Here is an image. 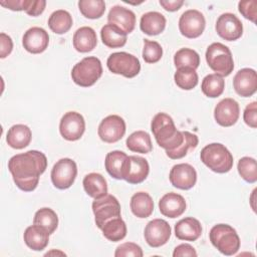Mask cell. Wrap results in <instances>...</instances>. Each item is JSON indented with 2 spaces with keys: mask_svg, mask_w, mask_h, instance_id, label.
<instances>
[{
  "mask_svg": "<svg viewBox=\"0 0 257 257\" xmlns=\"http://www.w3.org/2000/svg\"><path fill=\"white\" fill-rule=\"evenodd\" d=\"M46 168V156L35 150L15 155L8 161V170L15 185L24 192H32L36 189L39 178Z\"/></svg>",
  "mask_w": 257,
  "mask_h": 257,
  "instance_id": "cell-1",
  "label": "cell"
},
{
  "mask_svg": "<svg viewBox=\"0 0 257 257\" xmlns=\"http://www.w3.org/2000/svg\"><path fill=\"white\" fill-rule=\"evenodd\" d=\"M151 130L157 144L166 152L179 148L185 139L184 132L177 130L173 118L165 112H159L153 117Z\"/></svg>",
  "mask_w": 257,
  "mask_h": 257,
  "instance_id": "cell-2",
  "label": "cell"
},
{
  "mask_svg": "<svg viewBox=\"0 0 257 257\" xmlns=\"http://www.w3.org/2000/svg\"><path fill=\"white\" fill-rule=\"evenodd\" d=\"M201 161L211 171L219 174L228 173L233 167V156L220 143H212L204 147L200 154Z\"/></svg>",
  "mask_w": 257,
  "mask_h": 257,
  "instance_id": "cell-3",
  "label": "cell"
},
{
  "mask_svg": "<svg viewBox=\"0 0 257 257\" xmlns=\"http://www.w3.org/2000/svg\"><path fill=\"white\" fill-rule=\"evenodd\" d=\"M212 245L226 256L234 255L240 249V238L236 230L228 224H217L209 233Z\"/></svg>",
  "mask_w": 257,
  "mask_h": 257,
  "instance_id": "cell-4",
  "label": "cell"
},
{
  "mask_svg": "<svg viewBox=\"0 0 257 257\" xmlns=\"http://www.w3.org/2000/svg\"><path fill=\"white\" fill-rule=\"evenodd\" d=\"M206 61L209 67L220 76H228L234 69L231 50L220 42L210 44L206 50Z\"/></svg>",
  "mask_w": 257,
  "mask_h": 257,
  "instance_id": "cell-5",
  "label": "cell"
},
{
  "mask_svg": "<svg viewBox=\"0 0 257 257\" xmlns=\"http://www.w3.org/2000/svg\"><path fill=\"white\" fill-rule=\"evenodd\" d=\"M102 74L100 60L95 56H87L77 62L71 70V78L79 86L93 85Z\"/></svg>",
  "mask_w": 257,
  "mask_h": 257,
  "instance_id": "cell-6",
  "label": "cell"
},
{
  "mask_svg": "<svg viewBox=\"0 0 257 257\" xmlns=\"http://www.w3.org/2000/svg\"><path fill=\"white\" fill-rule=\"evenodd\" d=\"M106 65L112 73L120 74L127 78L137 76L141 70V63L138 57L123 51L111 53L106 60Z\"/></svg>",
  "mask_w": 257,
  "mask_h": 257,
  "instance_id": "cell-7",
  "label": "cell"
},
{
  "mask_svg": "<svg viewBox=\"0 0 257 257\" xmlns=\"http://www.w3.org/2000/svg\"><path fill=\"white\" fill-rule=\"evenodd\" d=\"M92 212L96 226L101 229L108 220L120 217V204L114 196L106 194L94 199L92 202Z\"/></svg>",
  "mask_w": 257,
  "mask_h": 257,
  "instance_id": "cell-8",
  "label": "cell"
},
{
  "mask_svg": "<svg viewBox=\"0 0 257 257\" xmlns=\"http://www.w3.org/2000/svg\"><path fill=\"white\" fill-rule=\"evenodd\" d=\"M51 182L59 190H65L72 186L77 176L76 163L69 159L63 158L57 161L51 170Z\"/></svg>",
  "mask_w": 257,
  "mask_h": 257,
  "instance_id": "cell-9",
  "label": "cell"
},
{
  "mask_svg": "<svg viewBox=\"0 0 257 257\" xmlns=\"http://www.w3.org/2000/svg\"><path fill=\"white\" fill-rule=\"evenodd\" d=\"M206 20L204 15L196 10L189 9L185 11L179 19V30L187 38H197L205 30Z\"/></svg>",
  "mask_w": 257,
  "mask_h": 257,
  "instance_id": "cell-10",
  "label": "cell"
},
{
  "mask_svg": "<svg viewBox=\"0 0 257 257\" xmlns=\"http://www.w3.org/2000/svg\"><path fill=\"white\" fill-rule=\"evenodd\" d=\"M97 134L104 143H116L121 140L125 134V122L119 115H107L100 121Z\"/></svg>",
  "mask_w": 257,
  "mask_h": 257,
  "instance_id": "cell-11",
  "label": "cell"
},
{
  "mask_svg": "<svg viewBox=\"0 0 257 257\" xmlns=\"http://www.w3.org/2000/svg\"><path fill=\"white\" fill-rule=\"evenodd\" d=\"M85 131V120L76 111H67L63 114L59 122V132L66 141L79 140Z\"/></svg>",
  "mask_w": 257,
  "mask_h": 257,
  "instance_id": "cell-12",
  "label": "cell"
},
{
  "mask_svg": "<svg viewBox=\"0 0 257 257\" xmlns=\"http://www.w3.org/2000/svg\"><path fill=\"white\" fill-rule=\"evenodd\" d=\"M172 229L169 223L163 219H154L150 221L144 232L145 240L153 248L165 245L171 237Z\"/></svg>",
  "mask_w": 257,
  "mask_h": 257,
  "instance_id": "cell-13",
  "label": "cell"
},
{
  "mask_svg": "<svg viewBox=\"0 0 257 257\" xmlns=\"http://www.w3.org/2000/svg\"><path fill=\"white\" fill-rule=\"evenodd\" d=\"M217 34L227 40L234 41L243 34V25L241 20L233 13H223L216 21L215 26Z\"/></svg>",
  "mask_w": 257,
  "mask_h": 257,
  "instance_id": "cell-14",
  "label": "cell"
},
{
  "mask_svg": "<svg viewBox=\"0 0 257 257\" xmlns=\"http://www.w3.org/2000/svg\"><path fill=\"white\" fill-rule=\"evenodd\" d=\"M169 179L175 188L190 190L196 185L197 172L190 164H177L171 169Z\"/></svg>",
  "mask_w": 257,
  "mask_h": 257,
  "instance_id": "cell-15",
  "label": "cell"
},
{
  "mask_svg": "<svg viewBox=\"0 0 257 257\" xmlns=\"http://www.w3.org/2000/svg\"><path fill=\"white\" fill-rule=\"evenodd\" d=\"M240 115L238 102L230 97L220 100L214 109V117L221 126H232L235 124Z\"/></svg>",
  "mask_w": 257,
  "mask_h": 257,
  "instance_id": "cell-16",
  "label": "cell"
},
{
  "mask_svg": "<svg viewBox=\"0 0 257 257\" xmlns=\"http://www.w3.org/2000/svg\"><path fill=\"white\" fill-rule=\"evenodd\" d=\"M149 172L150 166L145 158L128 156L123 170V180L130 184H140L147 179Z\"/></svg>",
  "mask_w": 257,
  "mask_h": 257,
  "instance_id": "cell-17",
  "label": "cell"
},
{
  "mask_svg": "<svg viewBox=\"0 0 257 257\" xmlns=\"http://www.w3.org/2000/svg\"><path fill=\"white\" fill-rule=\"evenodd\" d=\"M49 43V35L41 27H31L22 37V45L26 51L32 54L42 53L46 50Z\"/></svg>",
  "mask_w": 257,
  "mask_h": 257,
  "instance_id": "cell-18",
  "label": "cell"
},
{
  "mask_svg": "<svg viewBox=\"0 0 257 257\" xmlns=\"http://www.w3.org/2000/svg\"><path fill=\"white\" fill-rule=\"evenodd\" d=\"M233 86L237 94L243 97H249L256 92L257 74L252 68L240 69L233 78Z\"/></svg>",
  "mask_w": 257,
  "mask_h": 257,
  "instance_id": "cell-19",
  "label": "cell"
},
{
  "mask_svg": "<svg viewBox=\"0 0 257 257\" xmlns=\"http://www.w3.org/2000/svg\"><path fill=\"white\" fill-rule=\"evenodd\" d=\"M109 24L117 26L125 34L133 32L136 26V15L131 10L120 5L113 6L107 15Z\"/></svg>",
  "mask_w": 257,
  "mask_h": 257,
  "instance_id": "cell-20",
  "label": "cell"
},
{
  "mask_svg": "<svg viewBox=\"0 0 257 257\" xmlns=\"http://www.w3.org/2000/svg\"><path fill=\"white\" fill-rule=\"evenodd\" d=\"M186 201L183 196L177 193H167L159 201L160 212L169 218L180 217L186 211Z\"/></svg>",
  "mask_w": 257,
  "mask_h": 257,
  "instance_id": "cell-21",
  "label": "cell"
},
{
  "mask_svg": "<svg viewBox=\"0 0 257 257\" xmlns=\"http://www.w3.org/2000/svg\"><path fill=\"white\" fill-rule=\"evenodd\" d=\"M175 235L180 240L196 241L202 235L201 223L193 217L184 218L176 223Z\"/></svg>",
  "mask_w": 257,
  "mask_h": 257,
  "instance_id": "cell-22",
  "label": "cell"
},
{
  "mask_svg": "<svg viewBox=\"0 0 257 257\" xmlns=\"http://www.w3.org/2000/svg\"><path fill=\"white\" fill-rule=\"evenodd\" d=\"M49 233L43 227L33 224L26 228L23 239L25 244L34 251H42L49 242Z\"/></svg>",
  "mask_w": 257,
  "mask_h": 257,
  "instance_id": "cell-23",
  "label": "cell"
},
{
  "mask_svg": "<svg viewBox=\"0 0 257 257\" xmlns=\"http://www.w3.org/2000/svg\"><path fill=\"white\" fill-rule=\"evenodd\" d=\"M73 47L76 51L85 53L91 51L97 44V37L95 31L89 26H82L78 28L73 35Z\"/></svg>",
  "mask_w": 257,
  "mask_h": 257,
  "instance_id": "cell-24",
  "label": "cell"
},
{
  "mask_svg": "<svg viewBox=\"0 0 257 257\" xmlns=\"http://www.w3.org/2000/svg\"><path fill=\"white\" fill-rule=\"evenodd\" d=\"M32 138V133L29 126L25 124H14L12 125L7 133L6 136V142L9 147L16 149V150H21L26 148Z\"/></svg>",
  "mask_w": 257,
  "mask_h": 257,
  "instance_id": "cell-25",
  "label": "cell"
},
{
  "mask_svg": "<svg viewBox=\"0 0 257 257\" xmlns=\"http://www.w3.org/2000/svg\"><path fill=\"white\" fill-rule=\"evenodd\" d=\"M166 17L157 11L147 12L142 15L140 28L148 35H158L165 30Z\"/></svg>",
  "mask_w": 257,
  "mask_h": 257,
  "instance_id": "cell-26",
  "label": "cell"
},
{
  "mask_svg": "<svg viewBox=\"0 0 257 257\" xmlns=\"http://www.w3.org/2000/svg\"><path fill=\"white\" fill-rule=\"evenodd\" d=\"M127 155L121 151H112L106 154L104 166L106 172L116 180H123V170Z\"/></svg>",
  "mask_w": 257,
  "mask_h": 257,
  "instance_id": "cell-27",
  "label": "cell"
},
{
  "mask_svg": "<svg viewBox=\"0 0 257 257\" xmlns=\"http://www.w3.org/2000/svg\"><path fill=\"white\" fill-rule=\"evenodd\" d=\"M83 189L85 193L93 198L97 199L107 194V184L104 177L98 173L87 174L82 181Z\"/></svg>",
  "mask_w": 257,
  "mask_h": 257,
  "instance_id": "cell-28",
  "label": "cell"
},
{
  "mask_svg": "<svg viewBox=\"0 0 257 257\" xmlns=\"http://www.w3.org/2000/svg\"><path fill=\"white\" fill-rule=\"evenodd\" d=\"M131 210L138 218H148L154 211V201L146 192H138L131 198Z\"/></svg>",
  "mask_w": 257,
  "mask_h": 257,
  "instance_id": "cell-29",
  "label": "cell"
},
{
  "mask_svg": "<svg viewBox=\"0 0 257 257\" xmlns=\"http://www.w3.org/2000/svg\"><path fill=\"white\" fill-rule=\"evenodd\" d=\"M102 43L109 48L122 47L126 43V34L117 26L105 24L100 30Z\"/></svg>",
  "mask_w": 257,
  "mask_h": 257,
  "instance_id": "cell-30",
  "label": "cell"
},
{
  "mask_svg": "<svg viewBox=\"0 0 257 257\" xmlns=\"http://www.w3.org/2000/svg\"><path fill=\"white\" fill-rule=\"evenodd\" d=\"M125 145L130 151L140 154H148L153 150L151 137L145 131H137L131 134Z\"/></svg>",
  "mask_w": 257,
  "mask_h": 257,
  "instance_id": "cell-31",
  "label": "cell"
},
{
  "mask_svg": "<svg viewBox=\"0 0 257 257\" xmlns=\"http://www.w3.org/2000/svg\"><path fill=\"white\" fill-rule=\"evenodd\" d=\"M72 17L66 10H56L48 18V26L56 34H64L72 26Z\"/></svg>",
  "mask_w": 257,
  "mask_h": 257,
  "instance_id": "cell-32",
  "label": "cell"
},
{
  "mask_svg": "<svg viewBox=\"0 0 257 257\" xmlns=\"http://www.w3.org/2000/svg\"><path fill=\"white\" fill-rule=\"evenodd\" d=\"M100 230L103 236L111 242L120 241L126 236V225L121 217L108 220Z\"/></svg>",
  "mask_w": 257,
  "mask_h": 257,
  "instance_id": "cell-33",
  "label": "cell"
},
{
  "mask_svg": "<svg viewBox=\"0 0 257 257\" xmlns=\"http://www.w3.org/2000/svg\"><path fill=\"white\" fill-rule=\"evenodd\" d=\"M225 88V80L222 76L212 73L206 75L201 84V89L203 93L211 98H215L220 96Z\"/></svg>",
  "mask_w": 257,
  "mask_h": 257,
  "instance_id": "cell-34",
  "label": "cell"
},
{
  "mask_svg": "<svg viewBox=\"0 0 257 257\" xmlns=\"http://www.w3.org/2000/svg\"><path fill=\"white\" fill-rule=\"evenodd\" d=\"M33 224L43 227L49 234H52L58 226L57 214L50 208H41L35 213Z\"/></svg>",
  "mask_w": 257,
  "mask_h": 257,
  "instance_id": "cell-35",
  "label": "cell"
},
{
  "mask_svg": "<svg viewBox=\"0 0 257 257\" xmlns=\"http://www.w3.org/2000/svg\"><path fill=\"white\" fill-rule=\"evenodd\" d=\"M175 83L184 90H191L198 84V73L190 67L177 68L174 74Z\"/></svg>",
  "mask_w": 257,
  "mask_h": 257,
  "instance_id": "cell-36",
  "label": "cell"
},
{
  "mask_svg": "<svg viewBox=\"0 0 257 257\" xmlns=\"http://www.w3.org/2000/svg\"><path fill=\"white\" fill-rule=\"evenodd\" d=\"M174 63L177 68L190 67L197 69L200 65V56L191 48H181L174 55Z\"/></svg>",
  "mask_w": 257,
  "mask_h": 257,
  "instance_id": "cell-37",
  "label": "cell"
},
{
  "mask_svg": "<svg viewBox=\"0 0 257 257\" xmlns=\"http://www.w3.org/2000/svg\"><path fill=\"white\" fill-rule=\"evenodd\" d=\"M80 13L88 19H97L105 11V3L102 0H80L78 1Z\"/></svg>",
  "mask_w": 257,
  "mask_h": 257,
  "instance_id": "cell-38",
  "label": "cell"
},
{
  "mask_svg": "<svg viewBox=\"0 0 257 257\" xmlns=\"http://www.w3.org/2000/svg\"><path fill=\"white\" fill-rule=\"evenodd\" d=\"M184 134H185V139H184V142L182 143V145L174 151L166 152V155L170 159H172V160L182 159L188 154L189 151H192L197 148L198 143H199L198 137L195 134H192L187 131H184Z\"/></svg>",
  "mask_w": 257,
  "mask_h": 257,
  "instance_id": "cell-39",
  "label": "cell"
},
{
  "mask_svg": "<svg viewBox=\"0 0 257 257\" xmlns=\"http://www.w3.org/2000/svg\"><path fill=\"white\" fill-rule=\"evenodd\" d=\"M238 173L247 183L253 184L257 181L256 160L251 157H243L238 162Z\"/></svg>",
  "mask_w": 257,
  "mask_h": 257,
  "instance_id": "cell-40",
  "label": "cell"
},
{
  "mask_svg": "<svg viewBox=\"0 0 257 257\" xmlns=\"http://www.w3.org/2000/svg\"><path fill=\"white\" fill-rule=\"evenodd\" d=\"M163 56V48L157 41L145 39L143 48V58L147 63H156Z\"/></svg>",
  "mask_w": 257,
  "mask_h": 257,
  "instance_id": "cell-41",
  "label": "cell"
},
{
  "mask_svg": "<svg viewBox=\"0 0 257 257\" xmlns=\"http://www.w3.org/2000/svg\"><path fill=\"white\" fill-rule=\"evenodd\" d=\"M144 253L142 248L134 242H125L118 245L115 249V257H143Z\"/></svg>",
  "mask_w": 257,
  "mask_h": 257,
  "instance_id": "cell-42",
  "label": "cell"
},
{
  "mask_svg": "<svg viewBox=\"0 0 257 257\" xmlns=\"http://www.w3.org/2000/svg\"><path fill=\"white\" fill-rule=\"evenodd\" d=\"M257 1L256 0H247V1H240L238 3L239 12L246 18L252 21L253 23L256 22L257 17Z\"/></svg>",
  "mask_w": 257,
  "mask_h": 257,
  "instance_id": "cell-43",
  "label": "cell"
},
{
  "mask_svg": "<svg viewBox=\"0 0 257 257\" xmlns=\"http://www.w3.org/2000/svg\"><path fill=\"white\" fill-rule=\"evenodd\" d=\"M46 1L44 0H25L23 11L30 16H38L44 11Z\"/></svg>",
  "mask_w": 257,
  "mask_h": 257,
  "instance_id": "cell-44",
  "label": "cell"
},
{
  "mask_svg": "<svg viewBox=\"0 0 257 257\" xmlns=\"http://www.w3.org/2000/svg\"><path fill=\"white\" fill-rule=\"evenodd\" d=\"M243 119L247 125L252 128H256L257 126V102L252 101L244 109Z\"/></svg>",
  "mask_w": 257,
  "mask_h": 257,
  "instance_id": "cell-45",
  "label": "cell"
},
{
  "mask_svg": "<svg viewBox=\"0 0 257 257\" xmlns=\"http://www.w3.org/2000/svg\"><path fill=\"white\" fill-rule=\"evenodd\" d=\"M0 57H7L13 49V41L9 35L2 32L0 33Z\"/></svg>",
  "mask_w": 257,
  "mask_h": 257,
  "instance_id": "cell-46",
  "label": "cell"
},
{
  "mask_svg": "<svg viewBox=\"0 0 257 257\" xmlns=\"http://www.w3.org/2000/svg\"><path fill=\"white\" fill-rule=\"evenodd\" d=\"M198 254L193 246L190 244H180L178 245L173 252L174 257H183V256H190V257H196Z\"/></svg>",
  "mask_w": 257,
  "mask_h": 257,
  "instance_id": "cell-47",
  "label": "cell"
},
{
  "mask_svg": "<svg viewBox=\"0 0 257 257\" xmlns=\"http://www.w3.org/2000/svg\"><path fill=\"white\" fill-rule=\"evenodd\" d=\"M184 4L183 0H160V5L169 12L178 11Z\"/></svg>",
  "mask_w": 257,
  "mask_h": 257,
  "instance_id": "cell-48",
  "label": "cell"
},
{
  "mask_svg": "<svg viewBox=\"0 0 257 257\" xmlns=\"http://www.w3.org/2000/svg\"><path fill=\"white\" fill-rule=\"evenodd\" d=\"M25 0H1L0 4L12 11H22L24 9Z\"/></svg>",
  "mask_w": 257,
  "mask_h": 257,
  "instance_id": "cell-49",
  "label": "cell"
},
{
  "mask_svg": "<svg viewBox=\"0 0 257 257\" xmlns=\"http://www.w3.org/2000/svg\"><path fill=\"white\" fill-rule=\"evenodd\" d=\"M61 254V255H64L65 256V253H63V252H60V251H51V252H47L46 254H45V256H48V255H51V254Z\"/></svg>",
  "mask_w": 257,
  "mask_h": 257,
  "instance_id": "cell-50",
  "label": "cell"
}]
</instances>
